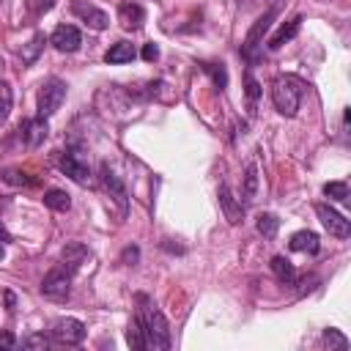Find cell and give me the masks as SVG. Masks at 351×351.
I'll list each match as a JSON object with an SVG mask.
<instances>
[{
	"label": "cell",
	"instance_id": "obj_27",
	"mask_svg": "<svg viewBox=\"0 0 351 351\" xmlns=\"http://www.w3.org/2000/svg\"><path fill=\"white\" fill-rule=\"evenodd\" d=\"M324 343L329 348H337V351H348V337L340 335L337 329H324Z\"/></svg>",
	"mask_w": 351,
	"mask_h": 351
},
{
	"label": "cell",
	"instance_id": "obj_34",
	"mask_svg": "<svg viewBox=\"0 0 351 351\" xmlns=\"http://www.w3.org/2000/svg\"><path fill=\"white\" fill-rule=\"evenodd\" d=\"M0 239H3V241H8V233L3 230V225H0Z\"/></svg>",
	"mask_w": 351,
	"mask_h": 351
},
{
	"label": "cell",
	"instance_id": "obj_35",
	"mask_svg": "<svg viewBox=\"0 0 351 351\" xmlns=\"http://www.w3.org/2000/svg\"><path fill=\"white\" fill-rule=\"evenodd\" d=\"M3 252H5V250H3V244H0V258H3Z\"/></svg>",
	"mask_w": 351,
	"mask_h": 351
},
{
	"label": "cell",
	"instance_id": "obj_5",
	"mask_svg": "<svg viewBox=\"0 0 351 351\" xmlns=\"http://www.w3.org/2000/svg\"><path fill=\"white\" fill-rule=\"evenodd\" d=\"M49 335H52V340L60 343V346H80V343L85 340V324H82L80 318L66 315V318H58V321L52 324Z\"/></svg>",
	"mask_w": 351,
	"mask_h": 351
},
{
	"label": "cell",
	"instance_id": "obj_24",
	"mask_svg": "<svg viewBox=\"0 0 351 351\" xmlns=\"http://www.w3.org/2000/svg\"><path fill=\"white\" fill-rule=\"evenodd\" d=\"M255 228H258V233H261V236L274 239V236H277V228H280V219H277L274 214H258Z\"/></svg>",
	"mask_w": 351,
	"mask_h": 351
},
{
	"label": "cell",
	"instance_id": "obj_9",
	"mask_svg": "<svg viewBox=\"0 0 351 351\" xmlns=\"http://www.w3.org/2000/svg\"><path fill=\"white\" fill-rule=\"evenodd\" d=\"M71 11H74V16H80L90 30H107V27H110V16H107L101 8H96L93 3H88V0H74V3H71Z\"/></svg>",
	"mask_w": 351,
	"mask_h": 351
},
{
	"label": "cell",
	"instance_id": "obj_32",
	"mask_svg": "<svg viewBox=\"0 0 351 351\" xmlns=\"http://www.w3.org/2000/svg\"><path fill=\"white\" fill-rule=\"evenodd\" d=\"M143 58H145L148 63H154V60L159 58V47H156L154 41H151V44H145V47H143Z\"/></svg>",
	"mask_w": 351,
	"mask_h": 351
},
{
	"label": "cell",
	"instance_id": "obj_18",
	"mask_svg": "<svg viewBox=\"0 0 351 351\" xmlns=\"http://www.w3.org/2000/svg\"><path fill=\"white\" fill-rule=\"evenodd\" d=\"M134 55H137V49H134L132 41H115V44L104 52V60L112 63V66H118V63H129Z\"/></svg>",
	"mask_w": 351,
	"mask_h": 351
},
{
	"label": "cell",
	"instance_id": "obj_6",
	"mask_svg": "<svg viewBox=\"0 0 351 351\" xmlns=\"http://www.w3.org/2000/svg\"><path fill=\"white\" fill-rule=\"evenodd\" d=\"M99 181H101L104 192L112 197V203L118 206V211L126 217V214H129V192H126L123 181L110 170V165H101V167H99Z\"/></svg>",
	"mask_w": 351,
	"mask_h": 351
},
{
	"label": "cell",
	"instance_id": "obj_2",
	"mask_svg": "<svg viewBox=\"0 0 351 351\" xmlns=\"http://www.w3.org/2000/svg\"><path fill=\"white\" fill-rule=\"evenodd\" d=\"M302 93H304V82L299 77H293V74H280L271 82V101H274L277 112H282L285 118L296 115Z\"/></svg>",
	"mask_w": 351,
	"mask_h": 351
},
{
	"label": "cell",
	"instance_id": "obj_30",
	"mask_svg": "<svg viewBox=\"0 0 351 351\" xmlns=\"http://www.w3.org/2000/svg\"><path fill=\"white\" fill-rule=\"evenodd\" d=\"M22 348H38V351H44V348H49V337L47 335H27V337H22Z\"/></svg>",
	"mask_w": 351,
	"mask_h": 351
},
{
	"label": "cell",
	"instance_id": "obj_12",
	"mask_svg": "<svg viewBox=\"0 0 351 351\" xmlns=\"http://www.w3.org/2000/svg\"><path fill=\"white\" fill-rule=\"evenodd\" d=\"M58 167H60L71 181H77V184H88V181H90V170H88V165H85L77 154H71V151H66V154L58 159Z\"/></svg>",
	"mask_w": 351,
	"mask_h": 351
},
{
	"label": "cell",
	"instance_id": "obj_3",
	"mask_svg": "<svg viewBox=\"0 0 351 351\" xmlns=\"http://www.w3.org/2000/svg\"><path fill=\"white\" fill-rule=\"evenodd\" d=\"M63 99H66V82L58 80V77L44 80L41 88H38V99H36V101H38V115H41V118L55 115V112L60 110Z\"/></svg>",
	"mask_w": 351,
	"mask_h": 351
},
{
	"label": "cell",
	"instance_id": "obj_7",
	"mask_svg": "<svg viewBox=\"0 0 351 351\" xmlns=\"http://www.w3.org/2000/svg\"><path fill=\"white\" fill-rule=\"evenodd\" d=\"M69 291H71V271H69L66 266L52 269V271L41 280V293H44L47 299L63 302V299L69 296Z\"/></svg>",
	"mask_w": 351,
	"mask_h": 351
},
{
	"label": "cell",
	"instance_id": "obj_22",
	"mask_svg": "<svg viewBox=\"0 0 351 351\" xmlns=\"http://www.w3.org/2000/svg\"><path fill=\"white\" fill-rule=\"evenodd\" d=\"M126 343H129V348H132V351H143V348H145V332H143V324H140V318H137V315L129 321Z\"/></svg>",
	"mask_w": 351,
	"mask_h": 351
},
{
	"label": "cell",
	"instance_id": "obj_15",
	"mask_svg": "<svg viewBox=\"0 0 351 351\" xmlns=\"http://www.w3.org/2000/svg\"><path fill=\"white\" fill-rule=\"evenodd\" d=\"M88 258H90V252H88V247H85L82 241H69V244L63 247V252H60V261H63V266H66L69 271H77Z\"/></svg>",
	"mask_w": 351,
	"mask_h": 351
},
{
	"label": "cell",
	"instance_id": "obj_33",
	"mask_svg": "<svg viewBox=\"0 0 351 351\" xmlns=\"http://www.w3.org/2000/svg\"><path fill=\"white\" fill-rule=\"evenodd\" d=\"M0 348H16V337L11 332H0Z\"/></svg>",
	"mask_w": 351,
	"mask_h": 351
},
{
	"label": "cell",
	"instance_id": "obj_1",
	"mask_svg": "<svg viewBox=\"0 0 351 351\" xmlns=\"http://www.w3.org/2000/svg\"><path fill=\"white\" fill-rule=\"evenodd\" d=\"M137 302H140L137 318H140L143 332H145V348L167 351L170 348V324H167V318L162 315V310H156V304L148 296L140 293Z\"/></svg>",
	"mask_w": 351,
	"mask_h": 351
},
{
	"label": "cell",
	"instance_id": "obj_17",
	"mask_svg": "<svg viewBox=\"0 0 351 351\" xmlns=\"http://www.w3.org/2000/svg\"><path fill=\"white\" fill-rule=\"evenodd\" d=\"M288 247H291L293 252H310V255H315L321 244H318V236H315L313 230H296V233L291 236Z\"/></svg>",
	"mask_w": 351,
	"mask_h": 351
},
{
	"label": "cell",
	"instance_id": "obj_29",
	"mask_svg": "<svg viewBox=\"0 0 351 351\" xmlns=\"http://www.w3.org/2000/svg\"><path fill=\"white\" fill-rule=\"evenodd\" d=\"M11 101H14L11 88H8V82H5V80H0V123L8 118V112H11Z\"/></svg>",
	"mask_w": 351,
	"mask_h": 351
},
{
	"label": "cell",
	"instance_id": "obj_4",
	"mask_svg": "<svg viewBox=\"0 0 351 351\" xmlns=\"http://www.w3.org/2000/svg\"><path fill=\"white\" fill-rule=\"evenodd\" d=\"M271 19H274V8H269L266 14H261V16L252 22V27L247 30L244 44H241V55H244L247 60H255V58H258V49H261V44H263V36H266L269 27H271Z\"/></svg>",
	"mask_w": 351,
	"mask_h": 351
},
{
	"label": "cell",
	"instance_id": "obj_31",
	"mask_svg": "<svg viewBox=\"0 0 351 351\" xmlns=\"http://www.w3.org/2000/svg\"><path fill=\"white\" fill-rule=\"evenodd\" d=\"M140 261V250L137 247H126L123 252H121V263H126V266H134Z\"/></svg>",
	"mask_w": 351,
	"mask_h": 351
},
{
	"label": "cell",
	"instance_id": "obj_13",
	"mask_svg": "<svg viewBox=\"0 0 351 351\" xmlns=\"http://www.w3.org/2000/svg\"><path fill=\"white\" fill-rule=\"evenodd\" d=\"M118 19H121V25H123L126 30H140L143 22H145V11H143L140 3L123 0V3L118 5Z\"/></svg>",
	"mask_w": 351,
	"mask_h": 351
},
{
	"label": "cell",
	"instance_id": "obj_26",
	"mask_svg": "<svg viewBox=\"0 0 351 351\" xmlns=\"http://www.w3.org/2000/svg\"><path fill=\"white\" fill-rule=\"evenodd\" d=\"M324 195H326L329 200L346 203V200H348V184H346V181H329V184H324Z\"/></svg>",
	"mask_w": 351,
	"mask_h": 351
},
{
	"label": "cell",
	"instance_id": "obj_23",
	"mask_svg": "<svg viewBox=\"0 0 351 351\" xmlns=\"http://www.w3.org/2000/svg\"><path fill=\"white\" fill-rule=\"evenodd\" d=\"M261 82L255 80V74L247 69L244 71V93H247V101H250V110H255L258 107V99H261Z\"/></svg>",
	"mask_w": 351,
	"mask_h": 351
},
{
	"label": "cell",
	"instance_id": "obj_8",
	"mask_svg": "<svg viewBox=\"0 0 351 351\" xmlns=\"http://www.w3.org/2000/svg\"><path fill=\"white\" fill-rule=\"evenodd\" d=\"M315 214H318L321 225L329 230V236H335V239H348L351 236V222L340 211H335L329 203H318L315 206Z\"/></svg>",
	"mask_w": 351,
	"mask_h": 351
},
{
	"label": "cell",
	"instance_id": "obj_19",
	"mask_svg": "<svg viewBox=\"0 0 351 351\" xmlns=\"http://www.w3.org/2000/svg\"><path fill=\"white\" fill-rule=\"evenodd\" d=\"M271 271H274V277H277L280 282H285V285H293V282L299 280V271H296L293 263H291L288 258H282V255H274V258H271Z\"/></svg>",
	"mask_w": 351,
	"mask_h": 351
},
{
	"label": "cell",
	"instance_id": "obj_11",
	"mask_svg": "<svg viewBox=\"0 0 351 351\" xmlns=\"http://www.w3.org/2000/svg\"><path fill=\"white\" fill-rule=\"evenodd\" d=\"M217 197H219V208H222L225 219H228L230 225H239V222L244 219V206H241V200L230 192V186H228V184H219Z\"/></svg>",
	"mask_w": 351,
	"mask_h": 351
},
{
	"label": "cell",
	"instance_id": "obj_25",
	"mask_svg": "<svg viewBox=\"0 0 351 351\" xmlns=\"http://www.w3.org/2000/svg\"><path fill=\"white\" fill-rule=\"evenodd\" d=\"M200 66H203L206 74H211V80H214V85H217L219 90L228 88V71H225L222 63H200Z\"/></svg>",
	"mask_w": 351,
	"mask_h": 351
},
{
	"label": "cell",
	"instance_id": "obj_10",
	"mask_svg": "<svg viewBox=\"0 0 351 351\" xmlns=\"http://www.w3.org/2000/svg\"><path fill=\"white\" fill-rule=\"evenodd\" d=\"M49 44L58 49V52H77L80 44H82V33L74 27V25H58L49 36Z\"/></svg>",
	"mask_w": 351,
	"mask_h": 351
},
{
	"label": "cell",
	"instance_id": "obj_28",
	"mask_svg": "<svg viewBox=\"0 0 351 351\" xmlns=\"http://www.w3.org/2000/svg\"><path fill=\"white\" fill-rule=\"evenodd\" d=\"M41 47H44V33H36V36L30 38V44L22 49V60H25V63H33L36 55L41 52Z\"/></svg>",
	"mask_w": 351,
	"mask_h": 351
},
{
	"label": "cell",
	"instance_id": "obj_20",
	"mask_svg": "<svg viewBox=\"0 0 351 351\" xmlns=\"http://www.w3.org/2000/svg\"><path fill=\"white\" fill-rule=\"evenodd\" d=\"M44 206L52 211H69L71 208V197L66 189H47L44 192Z\"/></svg>",
	"mask_w": 351,
	"mask_h": 351
},
{
	"label": "cell",
	"instance_id": "obj_21",
	"mask_svg": "<svg viewBox=\"0 0 351 351\" xmlns=\"http://www.w3.org/2000/svg\"><path fill=\"white\" fill-rule=\"evenodd\" d=\"M244 189H241V197L250 203V200H255V195H258V165L255 162H250L247 167H244Z\"/></svg>",
	"mask_w": 351,
	"mask_h": 351
},
{
	"label": "cell",
	"instance_id": "obj_16",
	"mask_svg": "<svg viewBox=\"0 0 351 351\" xmlns=\"http://www.w3.org/2000/svg\"><path fill=\"white\" fill-rule=\"evenodd\" d=\"M299 30H302V16H293V19L282 22V25H280V30L269 38V49H280V47H282V44H288Z\"/></svg>",
	"mask_w": 351,
	"mask_h": 351
},
{
	"label": "cell",
	"instance_id": "obj_14",
	"mask_svg": "<svg viewBox=\"0 0 351 351\" xmlns=\"http://www.w3.org/2000/svg\"><path fill=\"white\" fill-rule=\"evenodd\" d=\"M19 132H22V137H25V143L30 145V148H36V145H41L44 140H47V132H49V126H47V118H27L22 126H19Z\"/></svg>",
	"mask_w": 351,
	"mask_h": 351
}]
</instances>
